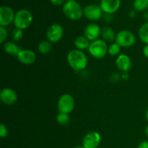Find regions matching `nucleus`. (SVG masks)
Here are the masks:
<instances>
[{
  "mask_svg": "<svg viewBox=\"0 0 148 148\" xmlns=\"http://www.w3.org/2000/svg\"><path fill=\"white\" fill-rule=\"evenodd\" d=\"M67 62L71 68L75 71H81L85 69L88 65V59L82 51L73 49L68 53L66 56Z\"/></svg>",
  "mask_w": 148,
  "mask_h": 148,
  "instance_id": "f257e3e1",
  "label": "nucleus"
},
{
  "mask_svg": "<svg viewBox=\"0 0 148 148\" xmlns=\"http://www.w3.org/2000/svg\"><path fill=\"white\" fill-rule=\"evenodd\" d=\"M63 13L71 20H79L83 15V9L75 0H68L63 5Z\"/></svg>",
  "mask_w": 148,
  "mask_h": 148,
  "instance_id": "f03ea898",
  "label": "nucleus"
},
{
  "mask_svg": "<svg viewBox=\"0 0 148 148\" xmlns=\"http://www.w3.org/2000/svg\"><path fill=\"white\" fill-rule=\"evenodd\" d=\"M33 20V17L31 12L26 9H22L15 13L14 25L15 28L24 30L30 27Z\"/></svg>",
  "mask_w": 148,
  "mask_h": 148,
  "instance_id": "7ed1b4c3",
  "label": "nucleus"
},
{
  "mask_svg": "<svg viewBox=\"0 0 148 148\" xmlns=\"http://www.w3.org/2000/svg\"><path fill=\"white\" fill-rule=\"evenodd\" d=\"M108 46L103 39H98L90 42L88 51L91 56L96 59H103L108 53Z\"/></svg>",
  "mask_w": 148,
  "mask_h": 148,
  "instance_id": "20e7f679",
  "label": "nucleus"
},
{
  "mask_svg": "<svg viewBox=\"0 0 148 148\" xmlns=\"http://www.w3.org/2000/svg\"><path fill=\"white\" fill-rule=\"evenodd\" d=\"M75 98L70 94H64L58 100L57 107L59 113L69 114L75 109Z\"/></svg>",
  "mask_w": 148,
  "mask_h": 148,
  "instance_id": "39448f33",
  "label": "nucleus"
},
{
  "mask_svg": "<svg viewBox=\"0 0 148 148\" xmlns=\"http://www.w3.org/2000/svg\"><path fill=\"white\" fill-rule=\"evenodd\" d=\"M115 41L121 48H129L135 43L136 37L132 32L127 30H121L116 33Z\"/></svg>",
  "mask_w": 148,
  "mask_h": 148,
  "instance_id": "423d86ee",
  "label": "nucleus"
},
{
  "mask_svg": "<svg viewBox=\"0 0 148 148\" xmlns=\"http://www.w3.org/2000/svg\"><path fill=\"white\" fill-rule=\"evenodd\" d=\"M64 36V28L59 23H53L48 27L46 30L47 40L52 43H57L62 40Z\"/></svg>",
  "mask_w": 148,
  "mask_h": 148,
  "instance_id": "0eeeda50",
  "label": "nucleus"
},
{
  "mask_svg": "<svg viewBox=\"0 0 148 148\" xmlns=\"http://www.w3.org/2000/svg\"><path fill=\"white\" fill-rule=\"evenodd\" d=\"M103 10L97 4H88L83 9V15L91 21H97L103 16Z\"/></svg>",
  "mask_w": 148,
  "mask_h": 148,
  "instance_id": "6e6552de",
  "label": "nucleus"
},
{
  "mask_svg": "<svg viewBox=\"0 0 148 148\" xmlns=\"http://www.w3.org/2000/svg\"><path fill=\"white\" fill-rule=\"evenodd\" d=\"M101 143V136L95 131L89 132L84 137L82 146L85 148H98Z\"/></svg>",
  "mask_w": 148,
  "mask_h": 148,
  "instance_id": "1a4fd4ad",
  "label": "nucleus"
},
{
  "mask_svg": "<svg viewBox=\"0 0 148 148\" xmlns=\"http://www.w3.org/2000/svg\"><path fill=\"white\" fill-rule=\"evenodd\" d=\"M14 10L9 6H1L0 7V25L6 27L14 23Z\"/></svg>",
  "mask_w": 148,
  "mask_h": 148,
  "instance_id": "9d476101",
  "label": "nucleus"
},
{
  "mask_svg": "<svg viewBox=\"0 0 148 148\" xmlns=\"http://www.w3.org/2000/svg\"><path fill=\"white\" fill-rule=\"evenodd\" d=\"M1 101L7 106H12L15 103L18 99V96L15 91L12 88H3L0 93Z\"/></svg>",
  "mask_w": 148,
  "mask_h": 148,
  "instance_id": "9b49d317",
  "label": "nucleus"
},
{
  "mask_svg": "<svg viewBox=\"0 0 148 148\" xmlns=\"http://www.w3.org/2000/svg\"><path fill=\"white\" fill-rule=\"evenodd\" d=\"M17 59L23 64L30 65L36 62V54L30 49H21L17 55Z\"/></svg>",
  "mask_w": 148,
  "mask_h": 148,
  "instance_id": "f8f14e48",
  "label": "nucleus"
},
{
  "mask_svg": "<svg viewBox=\"0 0 148 148\" xmlns=\"http://www.w3.org/2000/svg\"><path fill=\"white\" fill-rule=\"evenodd\" d=\"M121 5V0H101L100 7L105 14H112L117 12Z\"/></svg>",
  "mask_w": 148,
  "mask_h": 148,
  "instance_id": "ddd939ff",
  "label": "nucleus"
},
{
  "mask_svg": "<svg viewBox=\"0 0 148 148\" xmlns=\"http://www.w3.org/2000/svg\"><path fill=\"white\" fill-rule=\"evenodd\" d=\"M101 35V29L96 23H92L88 25L84 30V36L91 42L99 39L98 38Z\"/></svg>",
  "mask_w": 148,
  "mask_h": 148,
  "instance_id": "4468645a",
  "label": "nucleus"
},
{
  "mask_svg": "<svg viewBox=\"0 0 148 148\" xmlns=\"http://www.w3.org/2000/svg\"><path fill=\"white\" fill-rule=\"evenodd\" d=\"M116 65L120 71L127 73L132 67V60L130 56L124 53L119 55L116 59Z\"/></svg>",
  "mask_w": 148,
  "mask_h": 148,
  "instance_id": "2eb2a0df",
  "label": "nucleus"
},
{
  "mask_svg": "<svg viewBox=\"0 0 148 148\" xmlns=\"http://www.w3.org/2000/svg\"><path fill=\"white\" fill-rule=\"evenodd\" d=\"M101 36L104 41L107 43H113L116 40V34L114 29L108 26H106L101 29Z\"/></svg>",
  "mask_w": 148,
  "mask_h": 148,
  "instance_id": "dca6fc26",
  "label": "nucleus"
},
{
  "mask_svg": "<svg viewBox=\"0 0 148 148\" xmlns=\"http://www.w3.org/2000/svg\"><path fill=\"white\" fill-rule=\"evenodd\" d=\"M90 42L85 36H79L77 37L75 40V46L76 49L84 51L88 49Z\"/></svg>",
  "mask_w": 148,
  "mask_h": 148,
  "instance_id": "f3484780",
  "label": "nucleus"
},
{
  "mask_svg": "<svg viewBox=\"0 0 148 148\" xmlns=\"http://www.w3.org/2000/svg\"><path fill=\"white\" fill-rule=\"evenodd\" d=\"M3 47H4V50L6 53L10 55H12V56H16L18 54L20 51L21 50V49L19 46H17V45L15 43L12 41L6 42L4 44Z\"/></svg>",
  "mask_w": 148,
  "mask_h": 148,
  "instance_id": "a211bd4d",
  "label": "nucleus"
},
{
  "mask_svg": "<svg viewBox=\"0 0 148 148\" xmlns=\"http://www.w3.org/2000/svg\"><path fill=\"white\" fill-rule=\"evenodd\" d=\"M138 36L143 43L148 44V21L141 25L138 31Z\"/></svg>",
  "mask_w": 148,
  "mask_h": 148,
  "instance_id": "6ab92c4d",
  "label": "nucleus"
},
{
  "mask_svg": "<svg viewBox=\"0 0 148 148\" xmlns=\"http://www.w3.org/2000/svg\"><path fill=\"white\" fill-rule=\"evenodd\" d=\"M53 49L52 43L49 40H43L40 43H39L38 46V50L40 53L43 54H48L50 53Z\"/></svg>",
  "mask_w": 148,
  "mask_h": 148,
  "instance_id": "aec40b11",
  "label": "nucleus"
},
{
  "mask_svg": "<svg viewBox=\"0 0 148 148\" xmlns=\"http://www.w3.org/2000/svg\"><path fill=\"white\" fill-rule=\"evenodd\" d=\"M133 7L137 11H145L148 9V0H134Z\"/></svg>",
  "mask_w": 148,
  "mask_h": 148,
  "instance_id": "412c9836",
  "label": "nucleus"
},
{
  "mask_svg": "<svg viewBox=\"0 0 148 148\" xmlns=\"http://www.w3.org/2000/svg\"><path fill=\"white\" fill-rule=\"evenodd\" d=\"M121 47L115 42V43H112L108 49V53L112 56H116L119 55V53L121 51Z\"/></svg>",
  "mask_w": 148,
  "mask_h": 148,
  "instance_id": "4be33fe9",
  "label": "nucleus"
},
{
  "mask_svg": "<svg viewBox=\"0 0 148 148\" xmlns=\"http://www.w3.org/2000/svg\"><path fill=\"white\" fill-rule=\"evenodd\" d=\"M56 121L61 125H66L70 121V117L69 114H64V113H59L56 116Z\"/></svg>",
  "mask_w": 148,
  "mask_h": 148,
  "instance_id": "5701e85b",
  "label": "nucleus"
},
{
  "mask_svg": "<svg viewBox=\"0 0 148 148\" xmlns=\"http://www.w3.org/2000/svg\"><path fill=\"white\" fill-rule=\"evenodd\" d=\"M23 37V30L21 29L14 28L12 33V38L14 41H19Z\"/></svg>",
  "mask_w": 148,
  "mask_h": 148,
  "instance_id": "b1692460",
  "label": "nucleus"
},
{
  "mask_svg": "<svg viewBox=\"0 0 148 148\" xmlns=\"http://www.w3.org/2000/svg\"><path fill=\"white\" fill-rule=\"evenodd\" d=\"M7 36L8 34H7V31L5 27L0 26V43L1 44L5 43L7 38Z\"/></svg>",
  "mask_w": 148,
  "mask_h": 148,
  "instance_id": "393cba45",
  "label": "nucleus"
},
{
  "mask_svg": "<svg viewBox=\"0 0 148 148\" xmlns=\"http://www.w3.org/2000/svg\"><path fill=\"white\" fill-rule=\"evenodd\" d=\"M8 129L7 126L4 124H0V137L1 139H4L7 137L8 135Z\"/></svg>",
  "mask_w": 148,
  "mask_h": 148,
  "instance_id": "a878e982",
  "label": "nucleus"
},
{
  "mask_svg": "<svg viewBox=\"0 0 148 148\" xmlns=\"http://www.w3.org/2000/svg\"><path fill=\"white\" fill-rule=\"evenodd\" d=\"M49 1L54 6H60L66 3V0H49Z\"/></svg>",
  "mask_w": 148,
  "mask_h": 148,
  "instance_id": "bb28decb",
  "label": "nucleus"
},
{
  "mask_svg": "<svg viewBox=\"0 0 148 148\" xmlns=\"http://www.w3.org/2000/svg\"><path fill=\"white\" fill-rule=\"evenodd\" d=\"M137 148H148V141H143L139 144Z\"/></svg>",
  "mask_w": 148,
  "mask_h": 148,
  "instance_id": "cd10ccee",
  "label": "nucleus"
},
{
  "mask_svg": "<svg viewBox=\"0 0 148 148\" xmlns=\"http://www.w3.org/2000/svg\"><path fill=\"white\" fill-rule=\"evenodd\" d=\"M143 54L147 59H148V44L145 45V47L143 48Z\"/></svg>",
  "mask_w": 148,
  "mask_h": 148,
  "instance_id": "c85d7f7f",
  "label": "nucleus"
},
{
  "mask_svg": "<svg viewBox=\"0 0 148 148\" xmlns=\"http://www.w3.org/2000/svg\"><path fill=\"white\" fill-rule=\"evenodd\" d=\"M121 79H123L124 80H127V79H129V76L127 73L123 74V75L121 76Z\"/></svg>",
  "mask_w": 148,
  "mask_h": 148,
  "instance_id": "c756f323",
  "label": "nucleus"
},
{
  "mask_svg": "<svg viewBox=\"0 0 148 148\" xmlns=\"http://www.w3.org/2000/svg\"><path fill=\"white\" fill-rule=\"evenodd\" d=\"M144 17L146 19V20H147V21H148V11L145 12Z\"/></svg>",
  "mask_w": 148,
  "mask_h": 148,
  "instance_id": "7c9ffc66",
  "label": "nucleus"
},
{
  "mask_svg": "<svg viewBox=\"0 0 148 148\" xmlns=\"http://www.w3.org/2000/svg\"><path fill=\"white\" fill-rule=\"evenodd\" d=\"M145 135L148 139V125L146 127V128H145Z\"/></svg>",
  "mask_w": 148,
  "mask_h": 148,
  "instance_id": "2f4dec72",
  "label": "nucleus"
},
{
  "mask_svg": "<svg viewBox=\"0 0 148 148\" xmlns=\"http://www.w3.org/2000/svg\"><path fill=\"white\" fill-rule=\"evenodd\" d=\"M145 117H146V119H147L148 121V107L147 108V109H146V111H145Z\"/></svg>",
  "mask_w": 148,
  "mask_h": 148,
  "instance_id": "473e14b6",
  "label": "nucleus"
},
{
  "mask_svg": "<svg viewBox=\"0 0 148 148\" xmlns=\"http://www.w3.org/2000/svg\"><path fill=\"white\" fill-rule=\"evenodd\" d=\"M74 148H85L83 147V146H76V147H75Z\"/></svg>",
  "mask_w": 148,
  "mask_h": 148,
  "instance_id": "72a5a7b5",
  "label": "nucleus"
}]
</instances>
